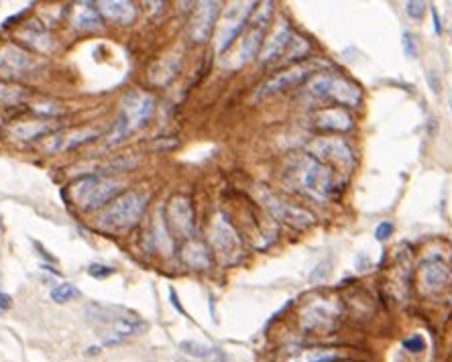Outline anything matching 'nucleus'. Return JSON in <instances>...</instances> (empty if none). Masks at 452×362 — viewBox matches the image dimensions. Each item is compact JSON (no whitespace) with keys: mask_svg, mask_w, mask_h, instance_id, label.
I'll list each match as a JSON object with an SVG mask.
<instances>
[{"mask_svg":"<svg viewBox=\"0 0 452 362\" xmlns=\"http://www.w3.org/2000/svg\"><path fill=\"white\" fill-rule=\"evenodd\" d=\"M121 193H123V181L98 174L82 175L70 188L72 200L84 210H96L100 205H109Z\"/></svg>","mask_w":452,"mask_h":362,"instance_id":"nucleus-1","label":"nucleus"},{"mask_svg":"<svg viewBox=\"0 0 452 362\" xmlns=\"http://www.w3.org/2000/svg\"><path fill=\"white\" fill-rule=\"evenodd\" d=\"M149 196L143 191H125L110 202L98 216V226L106 230H125L135 226L143 216Z\"/></svg>","mask_w":452,"mask_h":362,"instance_id":"nucleus-2","label":"nucleus"},{"mask_svg":"<svg viewBox=\"0 0 452 362\" xmlns=\"http://www.w3.org/2000/svg\"><path fill=\"white\" fill-rule=\"evenodd\" d=\"M94 312H88L90 314V319H96L98 324H106L109 330L104 334V344L106 346H112V344H121L125 342L126 338L131 336H137V334H143L147 330V322H143L139 317H135L133 314H121L114 315L110 307H104V305H90Z\"/></svg>","mask_w":452,"mask_h":362,"instance_id":"nucleus-3","label":"nucleus"},{"mask_svg":"<svg viewBox=\"0 0 452 362\" xmlns=\"http://www.w3.org/2000/svg\"><path fill=\"white\" fill-rule=\"evenodd\" d=\"M299 183L304 186L306 191H310L316 198H330L334 196L336 189V177L334 171L322 165L320 161H316L314 157H304L299 161Z\"/></svg>","mask_w":452,"mask_h":362,"instance_id":"nucleus-4","label":"nucleus"},{"mask_svg":"<svg viewBox=\"0 0 452 362\" xmlns=\"http://www.w3.org/2000/svg\"><path fill=\"white\" fill-rule=\"evenodd\" d=\"M255 9H257L255 2H234L224 11V16H222L219 27V39H216V49L220 53H224L233 45L236 35L245 29V25L249 23V18L255 13Z\"/></svg>","mask_w":452,"mask_h":362,"instance_id":"nucleus-5","label":"nucleus"},{"mask_svg":"<svg viewBox=\"0 0 452 362\" xmlns=\"http://www.w3.org/2000/svg\"><path fill=\"white\" fill-rule=\"evenodd\" d=\"M273 13V4L265 2L259 9H255V13L249 18V31L245 33L243 41H241V51H238V62H249L253 55H257L263 47V39L269 29V18Z\"/></svg>","mask_w":452,"mask_h":362,"instance_id":"nucleus-6","label":"nucleus"},{"mask_svg":"<svg viewBox=\"0 0 452 362\" xmlns=\"http://www.w3.org/2000/svg\"><path fill=\"white\" fill-rule=\"evenodd\" d=\"M153 108H155L153 96L145 94V92H131V94H126L125 100H123L121 116L128 123V128L135 130V128H140V126L151 118Z\"/></svg>","mask_w":452,"mask_h":362,"instance_id":"nucleus-7","label":"nucleus"},{"mask_svg":"<svg viewBox=\"0 0 452 362\" xmlns=\"http://www.w3.org/2000/svg\"><path fill=\"white\" fill-rule=\"evenodd\" d=\"M308 153H310V157L322 159V161L334 163V165H338V167H346V165H351V161H353V151H351V147H348L343 139H336V137H330V139H316V141L310 142Z\"/></svg>","mask_w":452,"mask_h":362,"instance_id":"nucleus-8","label":"nucleus"},{"mask_svg":"<svg viewBox=\"0 0 452 362\" xmlns=\"http://www.w3.org/2000/svg\"><path fill=\"white\" fill-rule=\"evenodd\" d=\"M220 2H200L194 11L192 23H189V39L194 43H206L212 35L214 23L219 18Z\"/></svg>","mask_w":452,"mask_h":362,"instance_id":"nucleus-9","label":"nucleus"},{"mask_svg":"<svg viewBox=\"0 0 452 362\" xmlns=\"http://www.w3.org/2000/svg\"><path fill=\"white\" fill-rule=\"evenodd\" d=\"M310 76V69L304 67V65H296V67H290L285 72H280L277 76L269 78L267 81H263L257 90V98H263V96L277 94V92H283V90H290L297 84H302L304 79Z\"/></svg>","mask_w":452,"mask_h":362,"instance_id":"nucleus-10","label":"nucleus"},{"mask_svg":"<svg viewBox=\"0 0 452 362\" xmlns=\"http://www.w3.org/2000/svg\"><path fill=\"white\" fill-rule=\"evenodd\" d=\"M167 218L170 226L182 237H192L194 234V210L189 200L184 196H175L170 208H167Z\"/></svg>","mask_w":452,"mask_h":362,"instance_id":"nucleus-11","label":"nucleus"},{"mask_svg":"<svg viewBox=\"0 0 452 362\" xmlns=\"http://www.w3.org/2000/svg\"><path fill=\"white\" fill-rule=\"evenodd\" d=\"M336 319V312L334 305H330L326 301H316L312 305L306 307V312L302 314V326L304 330H326L334 324Z\"/></svg>","mask_w":452,"mask_h":362,"instance_id":"nucleus-12","label":"nucleus"},{"mask_svg":"<svg viewBox=\"0 0 452 362\" xmlns=\"http://www.w3.org/2000/svg\"><path fill=\"white\" fill-rule=\"evenodd\" d=\"M267 208L275 214V218H280V220L290 224V226H296V228H306V226H310L314 222V216L310 212H306L302 208H296V205L285 204V202H281V200L273 198V196L267 198Z\"/></svg>","mask_w":452,"mask_h":362,"instance_id":"nucleus-13","label":"nucleus"},{"mask_svg":"<svg viewBox=\"0 0 452 362\" xmlns=\"http://www.w3.org/2000/svg\"><path fill=\"white\" fill-rule=\"evenodd\" d=\"M210 240H212L214 249L222 254H233L241 247V240L236 237L234 228L224 216H216V220L210 228Z\"/></svg>","mask_w":452,"mask_h":362,"instance_id":"nucleus-14","label":"nucleus"},{"mask_svg":"<svg viewBox=\"0 0 452 362\" xmlns=\"http://www.w3.org/2000/svg\"><path fill=\"white\" fill-rule=\"evenodd\" d=\"M324 100H334L336 104H343V106H357L360 102V90L348 79L330 76Z\"/></svg>","mask_w":452,"mask_h":362,"instance_id":"nucleus-15","label":"nucleus"},{"mask_svg":"<svg viewBox=\"0 0 452 362\" xmlns=\"http://www.w3.org/2000/svg\"><path fill=\"white\" fill-rule=\"evenodd\" d=\"M290 41H292L290 25H287L285 21H281L280 25H277V29L271 33V35H269V39L263 43V47H261V51H259V60H261L263 63L277 60L281 53L287 49Z\"/></svg>","mask_w":452,"mask_h":362,"instance_id":"nucleus-16","label":"nucleus"},{"mask_svg":"<svg viewBox=\"0 0 452 362\" xmlns=\"http://www.w3.org/2000/svg\"><path fill=\"white\" fill-rule=\"evenodd\" d=\"M96 6L100 15L116 25H131L137 16V6L128 0H102Z\"/></svg>","mask_w":452,"mask_h":362,"instance_id":"nucleus-17","label":"nucleus"},{"mask_svg":"<svg viewBox=\"0 0 452 362\" xmlns=\"http://www.w3.org/2000/svg\"><path fill=\"white\" fill-rule=\"evenodd\" d=\"M451 279V268L442 261H430L420 268V283L426 291H440Z\"/></svg>","mask_w":452,"mask_h":362,"instance_id":"nucleus-18","label":"nucleus"},{"mask_svg":"<svg viewBox=\"0 0 452 362\" xmlns=\"http://www.w3.org/2000/svg\"><path fill=\"white\" fill-rule=\"evenodd\" d=\"M35 62L33 57L16 45H4L0 49V67L11 72V74H25L27 69H31Z\"/></svg>","mask_w":452,"mask_h":362,"instance_id":"nucleus-19","label":"nucleus"},{"mask_svg":"<svg viewBox=\"0 0 452 362\" xmlns=\"http://www.w3.org/2000/svg\"><path fill=\"white\" fill-rule=\"evenodd\" d=\"M314 123L322 130H334V132H346L353 128V116L343 108H328L316 114Z\"/></svg>","mask_w":452,"mask_h":362,"instance_id":"nucleus-20","label":"nucleus"},{"mask_svg":"<svg viewBox=\"0 0 452 362\" xmlns=\"http://www.w3.org/2000/svg\"><path fill=\"white\" fill-rule=\"evenodd\" d=\"M180 350L184 354H187V356H192V358H198V361L226 362V354H224L222 348L202 344V342H196V340H184V342H180Z\"/></svg>","mask_w":452,"mask_h":362,"instance_id":"nucleus-21","label":"nucleus"},{"mask_svg":"<svg viewBox=\"0 0 452 362\" xmlns=\"http://www.w3.org/2000/svg\"><path fill=\"white\" fill-rule=\"evenodd\" d=\"M72 23L76 29H96L100 27L102 18H100V11L94 2H79L76 4L74 13H72Z\"/></svg>","mask_w":452,"mask_h":362,"instance_id":"nucleus-22","label":"nucleus"},{"mask_svg":"<svg viewBox=\"0 0 452 362\" xmlns=\"http://www.w3.org/2000/svg\"><path fill=\"white\" fill-rule=\"evenodd\" d=\"M18 35H21V39H23L25 43L33 45V49H37V51H47V49L51 47V35H49L45 27H41L37 21L27 23V25L18 31Z\"/></svg>","mask_w":452,"mask_h":362,"instance_id":"nucleus-23","label":"nucleus"},{"mask_svg":"<svg viewBox=\"0 0 452 362\" xmlns=\"http://www.w3.org/2000/svg\"><path fill=\"white\" fill-rule=\"evenodd\" d=\"M180 69V57L177 55H170V57H163L161 62H157L151 72H149V79L151 84L155 86H165L170 79H173V76L177 74Z\"/></svg>","mask_w":452,"mask_h":362,"instance_id":"nucleus-24","label":"nucleus"},{"mask_svg":"<svg viewBox=\"0 0 452 362\" xmlns=\"http://www.w3.org/2000/svg\"><path fill=\"white\" fill-rule=\"evenodd\" d=\"M182 259H184V263H186L187 267L192 268L210 267V252H208V249L204 247L202 242H196V240L187 242L186 247H184Z\"/></svg>","mask_w":452,"mask_h":362,"instance_id":"nucleus-25","label":"nucleus"},{"mask_svg":"<svg viewBox=\"0 0 452 362\" xmlns=\"http://www.w3.org/2000/svg\"><path fill=\"white\" fill-rule=\"evenodd\" d=\"M51 130V126L45 125V123H18L11 128V137L15 139H23V141H31V139H37V137H43L45 132Z\"/></svg>","mask_w":452,"mask_h":362,"instance_id":"nucleus-26","label":"nucleus"},{"mask_svg":"<svg viewBox=\"0 0 452 362\" xmlns=\"http://www.w3.org/2000/svg\"><path fill=\"white\" fill-rule=\"evenodd\" d=\"M94 139H96V132H72L67 137H55V142L47 145V151H67Z\"/></svg>","mask_w":452,"mask_h":362,"instance_id":"nucleus-27","label":"nucleus"},{"mask_svg":"<svg viewBox=\"0 0 452 362\" xmlns=\"http://www.w3.org/2000/svg\"><path fill=\"white\" fill-rule=\"evenodd\" d=\"M338 358H341V354L334 350H306L290 362H334Z\"/></svg>","mask_w":452,"mask_h":362,"instance_id":"nucleus-28","label":"nucleus"},{"mask_svg":"<svg viewBox=\"0 0 452 362\" xmlns=\"http://www.w3.org/2000/svg\"><path fill=\"white\" fill-rule=\"evenodd\" d=\"M79 298V289L74 287L72 283H60L57 287L51 289L49 293V300L53 303H67V301H74Z\"/></svg>","mask_w":452,"mask_h":362,"instance_id":"nucleus-29","label":"nucleus"},{"mask_svg":"<svg viewBox=\"0 0 452 362\" xmlns=\"http://www.w3.org/2000/svg\"><path fill=\"white\" fill-rule=\"evenodd\" d=\"M402 348L409 354H420V352L426 350V338L421 334H414V336H409L402 342Z\"/></svg>","mask_w":452,"mask_h":362,"instance_id":"nucleus-30","label":"nucleus"},{"mask_svg":"<svg viewBox=\"0 0 452 362\" xmlns=\"http://www.w3.org/2000/svg\"><path fill=\"white\" fill-rule=\"evenodd\" d=\"M402 49H404V55L407 60H414L418 57V45H416V37L412 33H404L402 35Z\"/></svg>","mask_w":452,"mask_h":362,"instance_id":"nucleus-31","label":"nucleus"},{"mask_svg":"<svg viewBox=\"0 0 452 362\" xmlns=\"http://www.w3.org/2000/svg\"><path fill=\"white\" fill-rule=\"evenodd\" d=\"M426 9H428V4L426 2H421V0H409V2H406V13L409 18H416V21H420L421 16H424V13H426Z\"/></svg>","mask_w":452,"mask_h":362,"instance_id":"nucleus-32","label":"nucleus"},{"mask_svg":"<svg viewBox=\"0 0 452 362\" xmlns=\"http://www.w3.org/2000/svg\"><path fill=\"white\" fill-rule=\"evenodd\" d=\"M112 273H114V268L109 267V265H90L88 267V275L94 279H106Z\"/></svg>","mask_w":452,"mask_h":362,"instance_id":"nucleus-33","label":"nucleus"},{"mask_svg":"<svg viewBox=\"0 0 452 362\" xmlns=\"http://www.w3.org/2000/svg\"><path fill=\"white\" fill-rule=\"evenodd\" d=\"M391 234H393V224H391V222H381V224L375 228V238H377L379 242H385Z\"/></svg>","mask_w":452,"mask_h":362,"instance_id":"nucleus-34","label":"nucleus"},{"mask_svg":"<svg viewBox=\"0 0 452 362\" xmlns=\"http://www.w3.org/2000/svg\"><path fill=\"white\" fill-rule=\"evenodd\" d=\"M426 81H428V86H430V90H432L434 94H440V92H442V81H440V76H438L436 69H428V72H426Z\"/></svg>","mask_w":452,"mask_h":362,"instance_id":"nucleus-35","label":"nucleus"},{"mask_svg":"<svg viewBox=\"0 0 452 362\" xmlns=\"http://www.w3.org/2000/svg\"><path fill=\"white\" fill-rule=\"evenodd\" d=\"M328 273H330L328 261L326 263H320V265H318V267L314 268L312 273H310V281H312V283H320V281H324V279H326Z\"/></svg>","mask_w":452,"mask_h":362,"instance_id":"nucleus-36","label":"nucleus"},{"mask_svg":"<svg viewBox=\"0 0 452 362\" xmlns=\"http://www.w3.org/2000/svg\"><path fill=\"white\" fill-rule=\"evenodd\" d=\"M11 305H13L11 295H6V293H0V312H4V310H11Z\"/></svg>","mask_w":452,"mask_h":362,"instance_id":"nucleus-37","label":"nucleus"},{"mask_svg":"<svg viewBox=\"0 0 452 362\" xmlns=\"http://www.w3.org/2000/svg\"><path fill=\"white\" fill-rule=\"evenodd\" d=\"M170 300H172L173 307H175L180 314H186V312H184V307H182V303L177 301V295H175V289H173V287H170Z\"/></svg>","mask_w":452,"mask_h":362,"instance_id":"nucleus-38","label":"nucleus"},{"mask_svg":"<svg viewBox=\"0 0 452 362\" xmlns=\"http://www.w3.org/2000/svg\"><path fill=\"white\" fill-rule=\"evenodd\" d=\"M430 13H432V21H434V31L440 35V33H442V25H440V18H438L436 6H432V9H430Z\"/></svg>","mask_w":452,"mask_h":362,"instance_id":"nucleus-39","label":"nucleus"},{"mask_svg":"<svg viewBox=\"0 0 452 362\" xmlns=\"http://www.w3.org/2000/svg\"><path fill=\"white\" fill-rule=\"evenodd\" d=\"M35 247L39 249V254H43V256H45L47 261H51V263H55V256H51V254H49V252H47L45 249H43V247L39 244V242H35Z\"/></svg>","mask_w":452,"mask_h":362,"instance_id":"nucleus-40","label":"nucleus"},{"mask_svg":"<svg viewBox=\"0 0 452 362\" xmlns=\"http://www.w3.org/2000/svg\"><path fill=\"white\" fill-rule=\"evenodd\" d=\"M0 218H2V216H0ZM0 226H2V220H0Z\"/></svg>","mask_w":452,"mask_h":362,"instance_id":"nucleus-41","label":"nucleus"},{"mask_svg":"<svg viewBox=\"0 0 452 362\" xmlns=\"http://www.w3.org/2000/svg\"><path fill=\"white\" fill-rule=\"evenodd\" d=\"M451 111H452V104H451Z\"/></svg>","mask_w":452,"mask_h":362,"instance_id":"nucleus-42","label":"nucleus"}]
</instances>
